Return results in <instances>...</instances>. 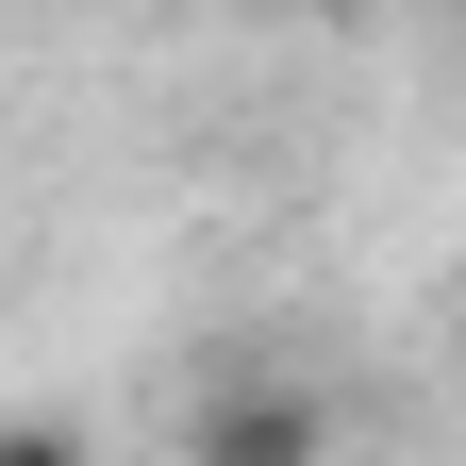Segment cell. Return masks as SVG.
Masks as SVG:
<instances>
[{
    "mask_svg": "<svg viewBox=\"0 0 466 466\" xmlns=\"http://www.w3.org/2000/svg\"><path fill=\"white\" fill-rule=\"evenodd\" d=\"M317 450H333V400L300 383H217L184 417V466H317Z\"/></svg>",
    "mask_w": 466,
    "mask_h": 466,
    "instance_id": "cell-1",
    "label": "cell"
},
{
    "mask_svg": "<svg viewBox=\"0 0 466 466\" xmlns=\"http://www.w3.org/2000/svg\"><path fill=\"white\" fill-rule=\"evenodd\" d=\"M267 17H350V0H267Z\"/></svg>",
    "mask_w": 466,
    "mask_h": 466,
    "instance_id": "cell-2",
    "label": "cell"
}]
</instances>
